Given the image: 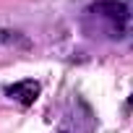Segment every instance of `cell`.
I'll list each match as a JSON object with an SVG mask.
<instances>
[{
  "label": "cell",
  "mask_w": 133,
  "mask_h": 133,
  "mask_svg": "<svg viewBox=\"0 0 133 133\" xmlns=\"http://www.w3.org/2000/svg\"><path fill=\"white\" fill-rule=\"evenodd\" d=\"M89 18H97V24L110 34V37H123L128 29V5L117 3V0H102L94 3L89 11Z\"/></svg>",
  "instance_id": "cell-1"
},
{
  "label": "cell",
  "mask_w": 133,
  "mask_h": 133,
  "mask_svg": "<svg viewBox=\"0 0 133 133\" xmlns=\"http://www.w3.org/2000/svg\"><path fill=\"white\" fill-rule=\"evenodd\" d=\"M5 94H8L13 102H18V104L29 107V104H34V102H37V97H39V84H37V81H31V78H24V81H18V84L8 86V89H5Z\"/></svg>",
  "instance_id": "cell-2"
},
{
  "label": "cell",
  "mask_w": 133,
  "mask_h": 133,
  "mask_svg": "<svg viewBox=\"0 0 133 133\" xmlns=\"http://www.w3.org/2000/svg\"><path fill=\"white\" fill-rule=\"evenodd\" d=\"M128 29L133 34V0H128Z\"/></svg>",
  "instance_id": "cell-3"
},
{
  "label": "cell",
  "mask_w": 133,
  "mask_h": 133,
  "mask_svg": "<svg viewBox=\"0 0 133 133\" xmlns=\"http://www.w3.org/2000/svg\"><path fill=\"white\" fill-rule=\"evenodd\" d=\"M130 104H133V97H130Z\"/></svg>",
  "instance_id": "cell-4"
},
{
  "label": "cell",
  "mask_w": 133,
  "mask_h": 133,
  "mask_svg": "<svg viewBox=\"0 0 133 133\" xmlns=\"http://www.w3.org/2000/svg\"><path fill=\"white\" fill-rule=\"evenodd\" d=\"M63 133H65V130H63Z\"/></svg>",
  "instance_id": "cell-5"
}]
</instances>
